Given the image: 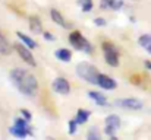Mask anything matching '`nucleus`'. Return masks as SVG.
<instances>
[{
    "label": "nucleus",
    "instance_id": "nucleus-15",
    "mask_svg": "<svg viewBox=\"0 0 151 140\" xmlns=\"http://www.w3.org/2000/svg\"><path fill=\"white\" fill-rule=\"evenodd\" d=\"M90 115H91V111H88V109H78L76 115H75V120L78 121V124H85L90 120Z\"/></svg>",
    "mask_w": 151,
    "mask_h": 140
},
{
    "label": "nucleus",
    "instance_id": "nucleus-13",
    "mask_svg": "<svg viewBox=\"0 0 151 140\" xmlns=\"http://www.w3.org/2000/svg\"><path fill=\"white\" fill-rule=\"evenodd\" d=\"M16 35H18V38L21 40V43H24L25 45H27V47H29L31 50H34V48H37V47H38V45H37V43H35V41H34V40H32L31 37L25 35L24 32L18 31V32H16Z\"/></svg>",
    "mask_w": 151,
    "mask_h": 140
},
{
    "label": "nucleus",
    "instance_id": "nucleus-24",
    "mask_svg": "<svg viewBox=\"0 0 151 140\" xmlns=\"http://www.w3.org/2000/svg\"><path fill=\"white\" fill-rule=\"evenodd\" d=\"M123 7V0H111V9L113 10H120Z\"/></svg>",
    "mask_w": 151,
    "mask_h": 140
},
{
    "label": "nucleus",
    "instance_id": "nucleus-12",
    "mask_svg": "<svg viewBox=\"0 0 151 140\" xmlns=\"http://www.w3.org/2000/svg\"><path fill=\"white\" fill-rule=\"evenodd\" d=\"M54 55H56L57 60H60V61H63V63H69L70 58H72V53H70V50H68V48H59V50H56Z\"/></svg>",
    "mask_w": 151,
    "mask_h": 140
},
{
    "label": "nucleus",
    "instance_id": "nucleus-5",
    "mask_svg": "<svg viewBox=\"0 0 151 140\" xmlns=\"http://www.w3.org/2000/svg\"><path fill=\"white\" fill-rule=\"evenodd\" d=\"M114 105L120 107V108H125V109L138 111V109H142L144 102L141 99H137V98H122V99H116Z\"/></svg>",
    "mask_w": 151,
    "mask_h": 140
},
{
    "label": "nucleus",
    "instance_id": "nucleus-26",
    "mask_svg": "<svg viewBox=\"0 0 151 140\" xmlns=\"http://www.w3.org/2000/svg\"><path fill=\"white\" fill-rule=\"evenodd\" d=\"M94 23H96V26H106L107 25V21L104 18H96L94 19Z\"/></svg>",
    "mask_w": 151,
    "mask_h": 140
},
{
    "label": "nucleus",
    "instance_id": "nucleus-27",
    "mask_svg": "<svg viewBox=\"0 0 151 140\" xmlns=\"http://www.w3.org/2000/svg\"><path fill=\"white\" fill-rule=\"evenodd\" d=\"M100 7L101 9H111V0H101Z\"/></svg>",
    "mask_w": 151,
    "mask_h": 140
},
{
    "label": "nucleus",
    "instance_id": "nucleus-10",
    "mask_svg": "<svg viewBox=\"0 0 151 140\" xmlns=\"http://www.w3.org/2000/svg\"><path fill=\"white\" fill-rule=\"evenodd\" d=\"M29 29L34 32V34H41L43 32V23H41V21H40V18L38 16H29Z\"/></svg>",
    "mask_w": 151,
    "mask_h": 140
},
{
    "label": "nucleus",
    "instance_id": "nucleus-7",
    "mask_svg": "<svg viewBox=\"0 0 151 140\" xmlns=\"http://www.w3.org/2000/svg\"><path fill=\"white\" fill-rule=\"evenodd\" d=\"M53 89L54 92L60 93V95H68L70 92V85L68 82V79L65 77H56L53 80Z\"/></svg>",
    "mask_w": 151,
    "mask_h": 140
},
{
    "label": "nucleus",
    "instance_id": "nucleus-29",
    "mask_svg": "<svg viewBox=\"0 0 151 140\" xmlns=\"http://www.w3.org/2000/svg\"><path fill=\"white\" fill-rule=\"evenodd\" d=\"M144 66H145L147 70H151V61L150 60H145V61H144Z\"/></svg>",
    "mask_w": 151,
    "mask_h": 140
},
{
    "label": "nucleus",
    "instance_id": "nucleus-9",
    "mask_svg": "<svg viewBox=\"0 0 151 140\" xmlns=\"http://www.w3.org/2000/svg\"><path fill=\"white\" fill-rule=\"evenodd\" d=\"M88 96L100 107H109V102H107V98L104 96V93L97 92V91H90L88 92Z\"/></svg>",
    "mask_w": 151,
    "mask_h": 140
},
{
    "label": "nucleus",
    "instance_id": "nucleus-2",
    "mask_svg": "<svg viewBox=\"0 0 151 140\" xmlns=\"http://www.w3.org/2000/svg\"><path fill=\"white\" fill-rule=\"evenodd\" d=\"M76 75L82 80H85V82H88L91 85H97L99 75L100 73H99V69L94 64L87 63V61H82V63H78L76 64Z\"/></svg>",
    "mask_w": 151,
    "mask_h": 140
},
{
    "label": "nucleus",
    "instance_id": "nucleus-22",
    "mask_svg": "<svg viewBox=\"0 0 151 140\" xmlns=\"http://www.w3.org/2000/svg\"><path fill=\"white\" fill-rule=\"evenodd\" d=\"M76 130H78V121L73 118V120H70V121H69V130H68V131H69V134L72 136V134H75V133H76Z\"/></svg>",
    "mask_w": 151,
    "mask_h": 140
},
{
    "label": "nucleus",
    "instance_id": "nucleus-20",
    "mask_svg": "<svg viewBox=\"0 0 151 140\" xmlns=\"http://www.w3.org/2000/svg\"><path fill=\"white\" fill-rule=\"evenodd\" d=\"M78 4L82 7V12H91L93 10V0H78Z\"/></svg>",
    "mask_w": 151,
    "mask_h": 140
},
{
    "label": "nucleus",
    "instance_id": "nucleus-6",
    "mask_svg": "<svg viewBox=\"0 0 151 140\" xmlns=\"http://www.w3.org/2000/svg\"><path fill=\"white\" fill-rule=\"evenodd\" d=\"M13 48L18 51V54H19V57L27 63V64H29V66H32V67H35V58H34V54L31 53V48L29 47H27L24 43H16L15 45H13Z\"/></svg>",
    "mask_w": 151,
    "mask_h": 140
},
{
    "label": "nucleus",
    "instance_id": "nucleus-23",
    "mask_svg": "<svg viewBox=\"0 0 151 140\" xmlns=\"http://www.w3.org/2000/svg\"><path fill=\"white\" fill-rule=\"evenodd\" d=\"M114 131H116V129H114V127H111V126H107V124H106V127H104V133H106L109 137L114 139V137H116V136H114Z\"/></svg>",
    "mask_w": 151,
    "mask_h": 140
},
{
    "label": "nucleus",
    "instance_id": "nucleus-1",
    "mask_svg": "<svg viewBox=\"0 0 151 140\" xmlns=\"http://www.w3.org/2000/svg\"><path fill=\"white\" fill-rule=\"evenodd\" d=\"M10 79L13 80L15 86L27 96H34L38 89V82L37 77L31 73H28L25 69L15 67L10 72Z\"/></svg>",
    "mask_w": 151,
    "mask_h": 140
},
{
    "label": "nucleus",
    "instance_id": "nucleus-19",
    "mask_svg": "<svg viewBox=\"0 0 151 140\" xmlns=\"http://www.w3.org/2000/svg\"><path fill=\"white\" fill-rule=\"evenodd\" d=\"M29 121L28 120H25L24 117L22 118H15V126H18V127H22V129H25V130H28L29 131V134H32V130H31V126L28 124Z\"/></svg>",
    "mask_w": 151,
    "mask_h": 140
},
{
    "label": "nucleus",
    "instance_id": "nucleus-8",
    "mask_svg": "<svg viewBox=\"0 0 151 140\" xmlns=\"http://www.w3.org/2000/svg\"><path fill=\"white\" fill-rule=\"evenodd\" d=\"M97 86H100L101 89H106V91H113V89H116L117 82H116L113 77H110V76H107V75H103V73H100V75H99V82H97Z\"/></svg>",
    "mask_w": 151,
    "mask_h": 140
},
{
    "label": "nucleus",
    "instance_id": "nucleus-18",
    "mask_svg": "<svg viewBox=\"0 0 151 140\" xmlns=\"http://www.w3.org/2000/svg\"><path fill=\"white\" fill-rule=\"evenodd\" d=\"M106 124L107 126H111V127H114L116 130L120 127V118L116 115V114H110V115H107L106 117Z\"/></svg>",
    "mask_w": 151,
    "mask_h": 140
},
{
    "label": "nucleus",
    "instance_id": "nucleus-4",
    "mask_svg": "<svg viewBox=\"0 0 151 140\" xmlns=\"http://www.w3.org/2000/svg\"><path fill=\"white\" fill-rule=\"evenodd\" d=\"M103 51H104V60L109 66L117 67L119 66V50L113 43L104 41L103 43Z\"/></svg>",
    "mask_w": 151,
    "mask_h": 140
},
{
    "label": "nucleus",
    "instance_id": "nucleus-28",
    "mask_svg": "<svg viewBox=\"0 0 151 140\" xmlns=\"http://www.w3.org/2000/svg\"><path fill=\"white\" fill-rule=\"evenodd\" d=\"M43 37H44V40H46V41H54V40H56V37H54L51 32H47V31H46V32H43Z\"/></svg>",
    "mask_w": 151,
    "mask_h": 140
},
{
    "label": "nucleus",
    "instance_id": "nucleus-11",
    "mask_svg": "<svg viewBox=\"0 0 151 140\" xmlns=\"http://www.w3.org/2000/svg\"><path fill=\"white\" fill-rule=\"evenodd\" d=\"M50 16L54 23H57V25H60V26H63V28H70V26L66 23V21H65V18L62 16V13H60L57 9H50Z\"/></svg>",
    "mask_w": 151,
    "mask_h": 140
},
{
    "label": "nucleus",
    "instance_id": "nucleus-16",
    "mask_svg": "<svg viewBox=\"0 0 151 140\" xmlns=\"http://www.w3.org/2000/svg\"><path fill=\"white\" fill-rule=\"evenodd\" d=\"M9 131H10V134H13L15 137H19V139H24V137H27V136H31L28 130H25V129H22V127H18V126H15V124L9 129Z\"/></svg>",
    "mask_w": 151,
    "mask_h": 140
},
{
    "label": "nucleus",
    "instance_id": "nucleus-25",
    "mask_svg": "<svg viewBox=\"0 0 151 140\" xmlns=\"http://www.w3.org/2000/svg\"><path fill=\"white\" fill-rule=\"evenodd\" d=\"M21 115H22L25 120H28V121H31V120H32V114H31L28 109H25V108H22V109H21Z\"/></svg>",
    "mask_w": 151,
    "mask_h": 140
},
{
    "label": "nucleus",
    "instance_id": "nucleus-3",
    "mask_svg": "<svg viewBox=\"0 0 151 140\" xmlns=\"http://www.w3.org/2000/svg\"><path fill=\"white\" fill-rule=\"evenodd\" d=\"M69 43H70V45L73 47L75 50H78V51H82V53H93V45H91V43L79 32V31H72L70 34H69Z\"/></svg>",
    "mask_w": 151,
    "mask_h": 140
},
{
    "label": "nucleus",
    "instance_id": "nucleus-17",
    "mask_svg": "<svg viewBox=\"0 0 151 140\" xmlns=\"http://www.w3.org/2000/svg\"><path fill=\"white\" fill-rule=\"evenodd\" d=\"M10 51H12V45L9 44L7 38L3 34H0V54L7 55V54H10Z\"/></svg>",
    "mask_w": 151,
    "mask_h": 140
},
{
    "label": "nucleus",
    "instance_id": "nucleus-14",
    "mask_svg": "<svg viewBox=\"0 0 151 140\" xmlns=\"http://www.w3.org/2000/svg\"><path fill=\"white\" fill-rule=\"evenodd\" d=\"M138 44L142 47L148 54H151V35L150 34H142V35L138 38Z\"/></svg>",
    "mask_w": 151,
    "mask_h": 140
},
{
    "label": "nucleus",
    "instance_id": "nucleus-21",
    "mask_svg": "<svg viewBox=\"0 0 151 140\" xmlns=\"http://www.w3.org/2000/svg\"><path fill=\"white\" fill-rule=\"evenodd\" d=\"M87 137H88L90 140H100L101 134H100V131H99L96 127H91V129H90V131H88V134H87Z\"/></svg>",
    "mask_w": 151,
    "mask_h": 140
}]
</instances>
